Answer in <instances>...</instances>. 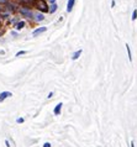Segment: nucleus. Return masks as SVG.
<instances>
[{
    "label": "nucleus",
    "instance_id": "obj_1",
    "mask_svg": "<svg viewBox=\"0 0 137 147\" xmlns=\"http://www.w3.org/2000/svg\"><path fill=\"white\" fill-rule=\"evenodd\" d=\"M36 5H37V9H38V10H41V11H48L47 5H46V3H45V0H38Z\"/></svg>",
    "mask_w": 137,
    "mask_h": 147
},
{
    "label": "nucleus",
    "instance_id": "obj_2",
    "mask_svg": "<svg viewBox=\"0 0 137 147\" xmlns=\"http://www.w3.org/2000/svg\"><path fill=\"white\" fill-rule=\"evenodd\" d=\"M9 97H11V93L10 92H3L1 94H0V101H3L4 99L9 98Z\"/></svg>",
    "mask_w": 137,
    "mask_h": 147
},
{
    "label": "nucleus",
    "instance_id": "obj_3",
    "mask_svg": "<svg viewBox=\"0 0 137 147\" xmlns=\"http://www.w3.org/2000/svg\"><path fill=\"white\" fill-rule=\"evenodd\" d=\"M74 1H75V0H68V4H67V11H68V12H70L72 9H73Z\"/></svg>",
    "mask_w": 137,
    "mask_h": 147
},
{
    "label": "nucleus",
    "instance_id": "obj_4",
    "mask_svg": "<svg viewBox=\"0 0 137 147\" xmlns=\"http://www.w3.org/2000/svg\"><path fill=\"white\" fill-rule=\"evenodd\" d=\"M21 14H24L26 17H32V12L31 10H27V9H21Z\"/></svg>",
    "mask_w": 137,
    "mask_h": 147
},
{
    "label": "nucleus",
    "instance_id": "obj_5",
    "mask_svg": "<svg viewBox=\"0 0 137 147\" xmlns=\"http://www.w3.org/2000/svg\"><path fill=\"white\" fill-rule=\"evenodd\" d=\"M62 105H63L62 103H59V104H57V106L54 108V111H53V113H54V115H59V114H61V110H62Z\"/></svg>",
    "mask_w": 137,
    "mask_h": 147
},
{
    "label": "nucleus",
    "instance_id": "obj_6",
    "mask_svg": "<svg viewBox=\"0 0 137 147\" xmlns=\"http://www.w3.org/2000/svg\"><path fill=\"white\" fill-rule=\"evenodd\" d=\"M46 30H47L46 27H40V28H37V30H35L32 35H33V36H37L38 33H42V32H45Z\"/></svg>",
    "mask_w": 137,
    "mask_h": 147
},
{
    "label": "nucleus",
    "instance_id": "obj_7",
    "mask_svg": "<svg viewBox=\"0 0 137 147\" xmlns=\"http://www.w3.org/2000/svg\"><path fill=\"white\" fill-rule=\"evenodd\" d=\"M82 54V49H79V51H77V52L73 54V57H72V58H73V60H77V58H79V56H80Z\"/></svg>",
    "mask_w": 137,
    "mask_h": 147
},
{
    "label": "nucleus",
    "instance_id": "obj_8",
    "mask_svg": "<svg viewBox=\"0 0 137 147\" xmlns=\"http://www.w3.org/2000/svg\"><path fill=\"white\" fill-rule=\"evenodd\" d=\"M24 26H25V22H24V21H21V22H17V24H16V28H17V30L22 28Z\"/></svg>",
    "mask_w": 137,
    "mask_h": 147
},
{
    "label": "nucleus",
    "instance_id": "obj_9",
    "mask_svg": "<svg viewBox=\"0 0 137 147\" xmlns=\"http://www.w3.org/2000/svg\"><path fill=\"white\" fill-rule=\"evenodd\" d=\"M126 48H127V53H128V60L132 61V56H131V51H130V46L126 45Z\"/></svg>",
    "mask_w": 137,
    "mask_h": 147
},
{
    "label": "nucleus",
    "instance_id": "obj_10",
    "mask_svg": "<svg viewBox=\"0 0 137 147\" xmlns=\"http://www.w3.org/2000/svg\"><path fill=\"white\" fill-rule=\"evenodd\" d=\"M43 19H45V17H43L42 14H37V15H36V20H37V21H42Z\"/></svg>",
    "mask_w": 137,
    "mask_h": 147
},
{
    "label": "nucleus",
    "instance_id": "obj_11",
    "mask_svg": "<svg viewBox=\"0 0 137 147\" xmlns=\"http://www.w3.org/2000/svg\"><path fill=\"white\" fill-rule=\"evenodd\" d=\"M57 10V5L56 4H52L51 5V9H49V12H54Z\"/></svg>",
    "mask_w": 137,
    "mask_h": 147
},
{
    "label": "nucleus",
    "instance_id": "obj_12",
    "mask_svg": "<svg viewBox=\"0 0 137 147\" xmlns=\"http://www.w3.org/2000/svg\"><path fill=\"white\" fill-rule=\"evenodd\" d=\"M137 19V10H133V14H132V20H136Z\"/></svg>",
    "mask_w": 137,
    "mask_h": 147
},
{
    "label": "nucleus",
    "instance_id": "obj_13",
    "mask_svg": "<svg viewBox=\"0 0 137 147\" xmlns=\"http://www.w3.org/2000/svg\"><path fill=\"white\" fill-rule=\"evenodd\" d=\"M25 53H27V51H20V52H17V53H16V56L19 57V56H21V54H25Z\"/></svg>",
    "mask_w": 137,
    "mask_h": 147
},
{
    "label": "nucleus",
    "instance_id": "obj_14",
    "mask_svg": "<svg viewBox=\"0 0 137 147\" xmlns=\"http://www.w3.org/2000/svg\"><path fill=\"white\" fill-rule=\"evenodd\" d=\"M43 147H51V143H48V142H46L45 145H43Z\"/></svg>",
    "mask_w": 137,
    "mask_h": 147
},
{
    "label": "nucleus",
    "instance_id": "obj_15",
    "mask_svg": "<svg viewBox=\"0 0 137 147\" xmlns=\"http://www.w3.org/2000/svg\"><path fill=\"white\" fill-rule=\"evenodd\" d=\"M16 121H17V122H24V119H21V117H20V119H17Z\"/></svg>",
    "mask_w": 137,
    "mask_h": 147
},
{
    "label": "nucleus",
    "instance_id": "obj_16",
    "mask_svg": "<svg viewBox=\"0 0 137 147\" xmlns=\"http://www.w3.org/2000/svg\"><path fill=\"white\" fill-rule=\"evenodd\" d=\"M0 3H8V0H0Z\"/></svg>",
    "mask_w": 137,
    "mask_h": 147
},
{
    "label": "nucleus",
    "instance_id": "obj_17",
    "mask_svg": "<svg viewBox=\"0 0 137 147\" xmlns=\"http://www.w3.org/2000/svg\"><path fill=\"white\" fill-rule=\"evenodd\" d=\"M49 3H52V4H54V3H56V0H49Z\"/></svg>",
    "mask_w": 137,
    "mask_h": 147
}]
</instances>
